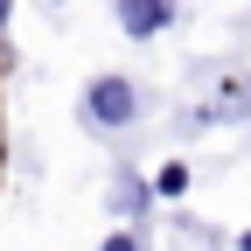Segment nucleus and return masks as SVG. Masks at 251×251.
Wrapping results in <instances>:
<instances>
[{"label":"nucleus","mask_w":251,"mask_h":251,"mask_svg":"<svg viewBox=\"0 0 251 251\" xmlns=\"http://www.w3.org/2000/svg\"><path fill=\"white\" fill-rule=\"evenodd\" d=\"M84 119L105 126V133H126V126L140 119V91L126 84V77H98V84L84 91Z\"/></svg>","instance_id":"obj_1"},{"label":"nucleus","mask_w":251,"mask_h":251,"mask_svg":"<svg viewBox=\"0 0 251 251\" xmlns=\"http://www.w3.org/2000/svg\"><path fill=\"white\" fill-rule=\"evenodd\" d=\"M181 188H188V168H181V161H168L161 175H153V196H168V202H175Z\"/></svg>","instance_id":"obj_4"},{"label":"nucleus","mask_w":251,"mask_h":251,"mask_svg":"<svg viewBox=\"0 0 251 251\" xmlns=\"http://www.w3.org/2000/svg\"><path fill=\"white\" fill-rule=\"evenodd\" d=\"M105 251H140V244L126 237V230H112V237H105Z\"/></svg>","instance_id":"obj_5"},{"label":"nucleus","mask_w":251,"mask_h":251,"mask_svg":"<svg viewBox=\"0 0 251 251\" xmlns=\"http://www.w3.org/2000/svg\"><path fill=\"white\" fill-rule=\"evenodd\" d=\"M112 7H119V28H126L133 42H153V35L175 21V0H112Z\"/></svg>","instance_id":"obj_2"},{"label":"nucleus","mask_w":251,"mask_h":251,"mask_svg":"<svg viewBox=\"0 0 251 251\" xmlns=\"http://www.w3.org/2000/svg\"><path fill=\"white\" fill-rule=\"evenodd\" d=\"M237 251H251V230H244V237H237Z\"/></svg>","instance_id":"obj_7"},{"label":"nucleus","mask_w":251,"mask_h":251,"mask_svg":"<svg viewBox=\"0 0 251 251\" xmlns=\"http://www.w3.org/2000/svg\"><path fill=\"white\" fill-rule=\"evenodd\" d=\"M7 7H14V0H0V28H7Z\"/></svg>","instance_id":"obj_6"},{"label":"nucleus","mask_w":251,"mask_h":251,"mask_svg":"<svg viewBox=\"0 0 251 251\" xmlns=\"http://www.w3.org/2000/svg\"><path fill=\"white\" fill-rule=\"evenodd\" d=\"M147 196H153V188H147L140 175H119V181H112V209H119V216H140Z\"/></svg>","instance_id":"obj_3"}]
</instances>
